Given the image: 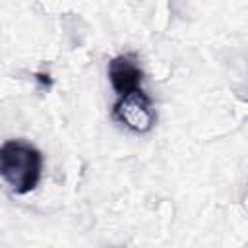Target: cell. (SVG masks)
Listing matches in <instances>:
<instances>
[{
  "mask_svg": "<svg viewBox=\"0 0 248 248\" xmlns=\"http://www.w3.org/2000/svg\"><path fill=\"white\" fill-rule=\"evenodd\" d=\"M43 155L23 140H8L0 147V174L16 194L31 192L41 178Z\"/></svg>",
  "mask_w": 248,
  "mask_h": 248,
  "instance_id": "cell-1",
  "label": "cell"
},
{
  "mask_svg": "<svg viewBox=\"0 0 248 248\" xmlns=\"http://www.w3.org/2000/svg\"><path fill=\"white\" fill-rule=\"evenodd\" d=\"M112 116L136 134L149 132L157 120L153 103L143 89H136L128 95L118 97V101L114 103V108H112Z\"/></svg>",
  "mask_w": 248,
  "mask_h": 248,
  "instance_id": "cell-2",
  "label": "cell"
},
{
  "mask_svg": "<svg viewBox=\"0 0 248 248\" xmlns=\"http://www.w3.org/2000/svg\"><path fill=\"white\" fill-rule=\"evenodd\" d=\"M141 79H143V70L136 64V60L130 54L114 56L108 62V81L118 97L141 89Z\"/></svg>",
  "mask_w": 248,
  "mask_h": 248,
  "instance_id": "cell-3",
  "label": "cell"
}]
</instances>
